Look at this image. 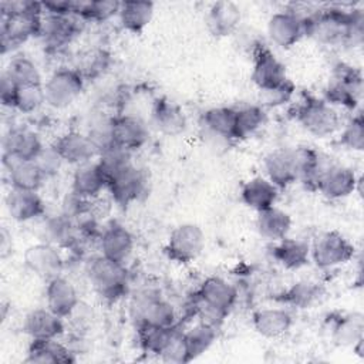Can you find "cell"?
I'll list each match as a JSON object with an SVG mask.
<instances>
[{
	"mask_svg": "<svg viewBox=\"0 0 364 364\" xmlns=\"http://www.w3.org/2000/svg\"><path fill=\"white\" fill-rule=\"evenodd\" d=\"M304 36L324 46H360L364 36L363 10L328 7L304 17Z\"/></svg>",
	"mask_w": 364,
	"mask_h": 364,
	"instance_id": "6da1fadb",
	"label": "cell"
},
{
	"mask_svg": "<svg viewBox=\"0 0 364 364\" xmlns=\"http://www.w3.org/2000/svg\"><path fill=\"white\" fill-rule=\"evenodd\" d=\"M43 6L37 1L1 3V53L13 51L30 37L40 36L43 26Z\"/></svg>",
	"mask_w": 364,
	"mask_h": 364,
	"instance_id": "7a4b0ae2",
	"label": "cell"
},
{
	"mask_svg": "<svg viewBox=\"0 0 364 364\" xmlns=\"http://www.w3.org/2000/svg\"><path fill=\"white\" fill-rule=\"evenodd\" d=\"M87 276L92 289L108 301H115L128 287V270L124 263L114 262L102 255L92 257L87 264Z\"/></svg>",
	"mask_w": 364,
	"mask_h": 364,
	"instance_id": "3957f363",
	"label": "cell"
},
{
	"mask_svg": "<svg viewBox=\"0 0 364 364\" xmlns=\"http://www.w3.org/2000/svg\"><path fill=\"white\" fill-rule=\"evenodd\" d=\"M198 300L208 323L218 326L226 317L237 300V290L222 277L210 276L198 289Z\"/></svg>",
	"mask_w": 364,
	"mask_h": 364,
	"instance_id": "277c9868",
	"label": "cell"
},
{
	"mask_svg": "<svg viewBox=\"0 0 364 364\" xmlns=\"http://www.w3.org/2000/svg\"><path fill=\"white\" fill-rule=\"evenodd\" d=\"M297 122L311 135L324 138L340 128L337 111L326 101L316 97H306L294 111Z\"/></svg>",
	"mask_w": 364,
	"mask_h": 364,
	"instance_id": "5b68a950",
	"label": "cell"
},
{
	"mask_svg": "<svg viewBox=\"0 0 364 364\" xmlns=\"http://www.w3.org/2000/svg\"><path fill=\"white\" fill-rule=\"evenodd\" d=\"M363 94V75L355 67L338 64L326 87V101L354 109Z\"/></svg>",
	"mask_w": 364,
	"mask_h": 364,
	"instance_id": "8992f818",
	"label": "cell"
},
{
	"mask_svg": "<svg viewBox=\"0 0 364 364\" xmlns=\"http://www.w3.org/2000/svg\"><path fill=\"white\" fill-rule=\"evenodd\" d=\"M85 78L77 68L61 67L44 82L46 104L55 109L71 105L82 92Z\"/></svg>",
	"mask_w": 364,
	"mask_h": 364,
	"instance_id": "52a82bcc",
	"label": "cell"
},
{
	"mask_svg": "<svg viewBox=\"0 0 364 364\" xmlns=\"http://www.w3.org/2000/svg\"><path fill=\"white\" fill-rule=\"evenodd\" d=\"M310 256L317 267L330 269L350 262L354 256V246L340 232L330 230L314 239L310 246Z\"/></svg>",
	"mask_w": 364,
	"mask_h": 364,
	"instance_id": "ba28073f",
	"label": "cell"
},
{
	"mask_svg": "<svg viewBox=\"0 0 364 364\" xmlns=\"http://www.w3.org/2000/svg\"><path fill=\"white\" fill-rule=\"evenodd\" d=\"M205 233L196 223H182L176 226L166 242L165 255L169 260L188 264L203 250Z\"/></svg>",
	"mask_w": 364,
	"mask_h": 364,
	"instance_id": "9c48e42d",
	"label": "cell"
},
{
	"mask_svg": "<svg viewBox=\"0 0 364 364\" xmlns=\"http://www.w3.org/2000/svg\"><path fill=\"white\" fill-rule=\"evenodd\" d=\"M132 311L138 326L175 327L176 324L175 307L156 294L145 293L136 297L132 303Z\"/></svg>",
	"mask_w": 364,
	"mask_h": 364,
	"instance_id": "30bf717a",
	"label": "cell"
},
{
	"mask_svg": "<svg viewBox=\"0 0 364 364\" xmlns=\"http://www.w3.org/2000/svg\"><path fill=\"white\" fill-rule=\"evenodd\" d=\"M23 259L26 267L31 273L47 282L61 276L64 269V260L58 247L48 242H40L28 246Z\"/></svg>",
	"mask_w": 364,
	"mask_h": 364,
	"instance_id": "8fae6325",
	"label": "cell"
},
{
	"mask_svg": "<svg viewBox=\"0 0 364 364\" xmlns=\"http://www.w3.org/2000/svg\"><path fill=\"white\" fill-rule=\"evenodd\" d=\"M107 189L114 202L125 208L132 202H136L145 193L146 176L141 168L131 164L108 181Z\"/></svg>",
	"mask_w": 364,
	"mask_h": 364,
	"instance_id": "7c38bea8",
	"label": "cell"
},
{
	"mask_svg": "<svg viewBox=\"0 0 364 364\" xmlns=\"http://www.w3.org/2000/svg\"><path fill=\"white\" fill-rule=\"evenodd\" d=\"M267 34L276 46L290 48L304 37V16L293 10L277 11L267 21Z\"/></svg>",
	"mask_w": 364,
	"mask_h": 364,
	"instance_id": "4fadbf2b",
	"label": "cell"
},
{
	"mask_svg": "<svg viewBox=\"0 0 364 364\" xmlns=\"http://www.w3.org/2000/svg\"><path fill=\"white\" fill-rule=\"evenodd\" d=\"M287 80L284 64L264 46L257 47L253 57L252 81L260 91L274 88Z\"/></svg>",
	"mask_w": 364,
	"mask_h": 364,
	"instance_id": "5bb4252c",
	"label": "cell"
},
{
	"mask_svg": "<svg viewBox=\"0 0 364 364\" xmlns=\"http://www.w3.org/2000/svg\"><path fill=\"white\" fill-rule=\"evenodd\" d=\"M149 139L146 124L135 115L112 117V144L128 152L142 148Z\"/></svg>",
	"mask_w": 364,
	"mask_h": 364,
	"instance_id": "9a60e30c",
	"label": "cell"
},
{
	"mask_svg": "<svg viewBox=\"0 0 364 364\" xmlns=\"http://www.w3.org/2000/svg\"><path fill=\"white\" fill-rule=\"evenodd\" d=\"M358 185L360 179L351 168L344 165H327L318 179L317 191L328 199H341L351 195Z\"/></svg>",
	"mask_w": 364,
	"mask_h": 364,
	"instance_id": "2e32d148",
	"label": "cell"
},
{
	"mask_svg": "<svg viewBox=\"0 0 364 364\" xmlns=\"http://www.w3.org/2000/svg\"><path fill=\"white\" fill-rule=\"evenodd\" d=\"M53 146L57 149L64 162L71 165H82L98 155V149L88 134L70 131L63 134Z\"/></svg>",
	"mask_w": 364,
	"mask_h": 364,
	"instance_id": "e0dca14e",
	"label": "cell"
},
{
	"mask_svg": "<svg viewBox=\"0 0 364 364\" xmlns=\"http://www.w3.org/2000/svg\"><path fill=\"white\" fill-rule=\"evenodd\" d=\"M44 148L38 135L23 127H14L7 131L3 138V155L21 159L34 161Z\"/></svg>",
	"mask_w": 364,
	"mask_h": 364,
	"instance_id": "ac0fdd59",
	"label": "cell"
},
{
	"mask_svg": "<svg viewBox=\"0 0 364 364\" xmlns=\"http://www.w3.org/2000/svg\"><path fill=\"white\" fill-rule=\"evenodd\" d=\"M134 245L132 233L119 223L108 225L100 236L101 255L118 263H127L132 255Z\"/></svg>",
	"mask_w": 364,
	"mask_h": 364,
	"instance_id": "d6986e66",
	"label": "cell"
},
{
	"mask_svg": "<svg viewBox=\"0 0 364 364\" xmlns=\"http://www.w3.org/2000/svg\"><path fill=\"white\" fill-rule=\"evenodd\" d=\"M78 293L74 284L64 276H57L47 282L46 303L57 316L70 317L78 307Z\"/></svg>",
	"mask_w": 364,
	"mask_h": 364,
	"instance_id": "ffe728a7",
	"label": "cell"
},
{
	"mask_svg": "<svg viewBox=\"0 0 364 364\" xmlns=\"http://www.w3.org/2000/svg\"><path fill=\"white\" fill-rule=\"evenodd\" d=\"M1 161L13 189L37 192L47 179L34 161H21L6 155H1Z\"/></svg>",
	"mask_w": 364,
	"mask_h": 364,
	"instance_id": "44dd1931",
	"label": "cell"
},
{
	"mask_svg": "<svg viewBox=\"0 0 364 364\" xmlns=\"http://www.w3.org/2000/svg\"><path fill=\"white\" fill-rule=\"evenodd\" d=\"M263 166L267 179L279 189H284L297 181L293 149L277 148L264 156Z\"/></svg>",
	"mask_w": 364,
	"mask_h": 364,
	"instance_id": "7402d4cb",
	"label": "cell"
},
{
	"mask_svg": "<svg viewBox=\"0 0 364 364\" xmlns=\"http://www.w3.org/2000/svg\"><path fill=\"white\" fill-rule=\"evenodd\" d=\"M78 31V17L46 14L43 17L40 37H43L48 47L57 50L70 44Z\"/></svg>",
	"mask_w": 364,
	"mask_h": 364,
	"instance_id": "603a6c76",
	"label": "cell"
},
{
	"mask_svg": "<svg viewBox=\"0 0 364 364\" xmlns=\"http://www.w3.org/2000/svg\"><path fill=\"white\" fill-rule=\"evenodd\" d=\"M24 333L31 340L58 338L64 333L63 317L53 313L48 307L31 310L23 324Z\"/></svg>",
	"mask_w": 364,
	"mask_h": 364,
	"instance_id": "cb8c5ba5",
	"label": "cell"
},
{
	"mask_svg": "<svg viewBox=\"0 0 364 364\" xmlns=\"http://www.w3.org/2000/svg\"><path fill=\"white\" fill-rule=\"evenodd\" d=\"M6 208L11 219L17 222L34 220L46 212V205L37 192L13 188L6 198Z\"/></svg>",
	"mask_w": 364,
	"mask_h": 364,
	"instance_id": "d4e9b609",
	"label": "cell"
},
{
	"mask_svg": "<svg viewBox=\"0 0 364 364\" xmlns=\"http://www.w3.org/2000/svg\"><path fill=\"white\" fill-rule=\"evenodd\" d=\"M105 188L107 179L97 161H90L75 168L73 173L71 192L90 200L97 198Z\"/></svg>",
	"mask_w": 364,
	"mask_h": 364,
	"instance_id": "484cf974",
	"label": "cell"
},
{
	"mask_svg": "<svg viewBox=\"0 0 364 364\" xmlns=\"http://www.w3.org/2000/svg\"><path fill=\"white\" fill-rule=\"evenodd\" d=\"M279 198V188L264 176H255L246 181L240 189L242 202L256 212L274 206Z\"/></svg>",
	"mask_w": 364,
	"mask_h": 364,
	"instance_id": "4316f807",
	"label": "cell"
},
{
	"mask_svg": "<svg viewBox=\"0 0 364 364\" xmlns=\"http://www.w3.org/2000/svg\"><path fill=\"white\" fill-rule=\"evenodd\" d=\"M253 328L263 337L274 338L287 333L293 324L290 311L280 307L257 309L252 314Z\"/></svg>",
	"mask_w": 364,
	"mask_h": 364,
	"instance_id": "83f0119b",
	"label": "cell"
},
{
	"mask_svg": "<svg viewBox=\"0 0 364 364\" xmlns=\"http://www.w3.org/2000/svg\"><path fill=\"white\" fill-rule=\"evenodd\" d=\"M218 337V326L202 321L181 334L183 363H189L210 348Z\"/></svg>",
	"mask_w": 364,
	"mask_h": 364,
	"instance_id": "f1b7e54d",
	"label": "cell"
},
{
	"mask_svg": "<svg viewBox=\"0 0 364 364\" xmlns=\"http://www.w3.org/2000/svg\"><path fill=\"white\" fill-rule=\"evenodd\" d=\"M293 158L296 165L297 181L311 191H317V183L327 168L323 164L321 155L310 146H297L293 149Z\"/></svg>",
	"mask_w": 364,
	"mask_h": 364,
	"instance_id": "f546056e",
	"label": "cell"
},
{
	"mask_svg": "<svg viewBox=\"0 0 364 364\" xmlns=\"http://www.w3.org/2000/svg\"><path fill=\"white\" fill-rule=\"evenodd\" d=\"M242 18L240 9L233 1H216L210 6L206 16V26L216 37L232 34Z\"/></svg>",
	"mask_w": 364,
	"mask_h": 364,
	"instance_id": "4dcf8cb0",
	"label": "cell"
},
{
	"mask_svg": "<svg viewBox=\"0 0 364 364\" xmlns=\"http://www.w3.org/2000/svg\"><path fill=\"white\" fill-rule=\"evenodd\" d=\"M152 124L165 135H178L186 127L183 111L166 98H158L152 108Z\"/></svg>",
	"mask_w": 364,
	"mask_h": 364,
	"instance_id": "1f68e13d",
	"label": "cell"
},
{
	"mask_svg": "<svg viewBox=\"0 0 364 364\" xmlns=\"http://www.w3.org/2000/svg\"><path fill=\"white\" fill-rule=\"evenodd\" d=\"M256 228L262 237L270 242L284 239L291 229V218L287 212L272 206L257 212Z\"/></svg>",
	"mask_w": 364,
	"mask_h": 364,
	"instance_id": "d6a6232c",
	"label": "cell"
},
{
	"mask_svg": "<svg viewBox=\"0 0 364 364\" xmlns=\"http://www.w3.org/2000/svg\"><path fill=\"white\" fill-rule=\"evenodd\" d=\"M26 361L41 364H65L73 363L74 357L64 344L57 341V338L31 340L27 350Z\"/></svg>",
	"mask_w": 364,
	"mask_h": 364,
	"instance_id": "836d02e7",
	"label": "cell"
},
{
	"mask_svg": "<svg viewBox=\"0 0 364 364\" xmlns=\"http://www.w3.org/2000/svg\"><path fill=\"white\" fill-rule=\"evenodd\" d=\"M118 17L125 30L139 34L154 17V3L144 0L121 1Z\"/></svg>",
	"mask_w": 364,
	"mask_h": 364,
	"instance_id": "e575fe53",
	"label": "cell"
},
{
	"mask_svg": "<svg viewBox=\"0 0 364 364\" xmlns=\"http://www.w3.org/2000/svg\"><path fill=\"white\" fill-rule=\"evenodd\" d=\"M273 257L286 269H300L310 259V245L304 240L286 236L273 247Z\"/></svg>",
	"mask_w": 364,
	"mask_h": 364,
	"instance_id": "d590c367",
	"label": "cell"
},
{
	"mask_svg": "<svg viewBox=\"0 0 364 364\" xmlns=\"http://www.w3.org/2000/svg\"><path fill=\"white\" fill-rule=\"evenodd\" d=\"M44 242L57 247H71L77 242V228L74 220L64 213L46 219L43 226Z\"/></svg>",
	"mask_w": 364,
	"mask_h": 364,
	"instance_id": "8d00e7d4",
	"label": "cell"
},
{
	"mask_svg": "<svg viewBox=\"0 0 364 364\" xmlns=\"http://www.w3.org/2000/svg\"><path fill=\"white\" fill-rule=\"evenodd\" d=\"M202 125L213 135L235 139V119L236 109L230 107L209 108L202 114Z\"/></svg>",
	"mask_w": 364,
	"mask_h": 364,
	"instance_id": "74e56055",
	"label": "cell"
},
{
	"mask_svg": "<svg viewBox=\"0 0 364 364\" xmlns=\"http://www.w3.org/2000/svg\"><path fill=\"white\" fill-rule=\"evenodd\" d=\"M364 317L361 313L340 316L331 327V338L337 346H354L363 338Z\"/></svg>",
	"mask_w": 364,
	"mask_h": 364,
	"instance_id": "f35d334b",
	"label": "cell"
},
{
	"mask_svg": "<svg viewBox=\"0 0 364 364\" xmlns=\"http://www.w3.org/2000/svg\"><path fill=\"white\" fill-rule=\"evenodd\" d=\"M139 344L144 351L149 354L162 355L171 346L178 334L175 327H156V326H138Z\"/></svg>",
	"mask_w": 364,
	"mask_h": 364,
	"instance_id": "ab89813d",
	"label": "cell"
},
{
	"mask_svg": "<svg viewBox=\"0 0 364 364\" xmlns=\"http://www.w3.org/2000/svg\"><path fill=\"white\" fill-rule=\"evenodd\" d=\"M4 74L16 85H43L41 74L33 60L24 55H18L10 60Z\"/></svg>",
	"mask_w": 364,
	"mask_h": 364,
	"instance_id": "60d3db41",
	"label": "cell"
},
{
	"mask_svg": "<svg viewBox=\"0 0 364 364\" xmlns=\"http://www.w3.org/2000/svg\"><path fill=\"white\" fill-rule=\"evenodd\" d=\"M266 121L264 108L260 105H246L236 109L235 139H245L253 135Z\"/></svg>",
	"mask_w": 364,
	"mask_h": 364,
	"instance_id": "b9f144b4",
	"label": "cell"
},
{
	"mask_svg": "<svg viewBox=\"0 0 364 364\" xmlns=\"http://www.w3.org/2000/svg\"><path fill=\"white\" fill-rule=\"evenodd\" d=\"M320 296V287L317 283L300 280L293 283L287 290L280 296V301L290 304L297 309L310 307Z\"/></svg>",
	"mask_w": 364,
	"mask_h": 364,
	"instance_id": "7bdbcfd3",
	"label": "cell"
},
{
	"mask_svg": "<svg viewBox=\"0 0 364 364\" xmlns=\"http://www.w3.org/2000/svg\"><path fill=\"white\" fill-rule=\"evenodd\" d=\"M43 85H16L11 98V108L23 114L37 111L46 102Z\"/></svg>",
	"mask_w": 364,
	"mask_h": 364,
	"instance_id": "ee69618b",
	"label": "cell"
},
{
	"mask_svg": "<svg viewBox=\"0 0 364 364\" xmlns=\"http://www.w3.org/2000/svg\"><path fill=\"white\" fill-rule=\"evenodd\" d=\"M97 162H98V165L107 179V183H108V181L112 176H115L118 172H121L122 169L129 166L132 164V159H131V152L112 145L98 154Z\"/></svg>",
	"mask_w": 364,
	"mask_h": 364,
	"instance_id": "f6af8a7d",
	"label": "cell"
},
{
	"mask_svg": "<svg viewBox=\"0 0 364 364\" xmlns=\"http://www.w3.org/2000/svg\"><path fill=\"white\" fill-rule=\"evenodd\" d=\"M121 7V1L117 0H90L82 1L80 18L102 23L114 16H118Z\"/></svg>",
	"mask_w": 364,
	"mask_h": 364,
	"instance_id": "bcb514c9",
	"label": "cell"
},
{
	"mask_svg": "<svg viewBox=\"0 0 364 364\" xmlns=\"http://www.w3.org/2000/svg\"><path fill=\"white\" fill-rule=\"evenodd\" d=\"M340 144L348 149L358 152L364 149V119L361 114L354 115L346 124L340 135Z\"/></svg>",
	"mask_w": 364,
	"mask_h": 364,
	"instance_id": "7dc6e473",
	"label": "cell"
},
{
	"mask_svg": "<svg viewBox=\"0 0 364 364\" xmlns=\"http://www.w3.org/2000/svg\"><path fill=\"white\" fill-rule=\"evenodd\" d=\"M296 91L294 84L287 78L280 85L260 91V107H279L289 102Z\"/></svg>",
	"mask_w": 364,
	"mask_h": 364,
	"instance_id": "c3c4849f",
	"label": "cell"
},
{
	"mask_svg": "<svg viewBox=\"0 0 364 364\" xmlns=\"http://www.w3.org/2000/svg\"><path fill=\"white\" fill-rule=\"evenodd\" d=\"M34 162L37 164V166L40 168V171L43 172V175L46 178H51V176L57 175L61 165L64 164L63 158L60 156V154L57 152V149L53 145L44 146L41 149V152L37 155V158L34 159Z\"/></svg>",
	"mask_w": 364,
	"mask_h": 364,
	"instance_id": "681fc988",
	"label": "cell"
},
{
	"mask_svg": "<svg viewBox=\"0 0 364 364\" xmlns=\"http://www.w3.org/2000/svg\"><path fill=\"white\" fill-rule=\"evenodd\" d=\"M108 64V57L105 55L104 51H94V53H88L84 58L82 63V68H77L84 78L88 77H94L101 74L105 67Z\"/></svg>",
	"mask_w": 364,
	"mask_h": 364,
	"instance_id": "f907efd6",
	"label": "cell"
},
{
	"mask_svg": "<svg viewBox=\"0 0 364 364\" xmlns=\"http://www.w3.org/2000/svg\"><path fill=\"white\" fill-rule=\"evenodd\" d=\"M11 247H13L11 235L3 228L1 233H0V253H1V257H6L7 255H10Z\"/></svg>",
	"mask_w": 364,
	"mask_h": 364,
	"instance_id": "816d5d0a",
	"label": "cell"
}]
</instances>
